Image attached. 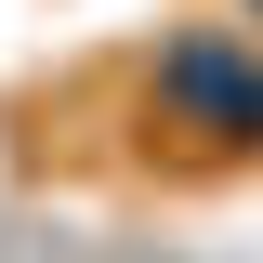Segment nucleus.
Wrapping results in <instances>:
<instances>
[{"instance_id":"2","label":"nucleus","mask_w":263,"mask_h":263,"mask_svg":"<svg viewBox=\"0 0 263 263\" xmlns=\"http://www.w3.org/2000/svg\"><path fill=\"white\" fill-rule=\"evenodd\" d=\"M237 13H250V27H263V0H237Z\"/></svg>"},{"instance_id":"1","label":"nucleus","mask_w":263,"mask_h":263,"mask_svg":"<svg viewBox=\"0 0 263 263\" xmlns=\"http://www.w3.org/2000/svg\"><path fill=\"white\" fill-rule=\"evenodd\" d=\"M132 132L171 171H250L263 158V27H184V40H158Z\"/></svg>"}]
</instances>
